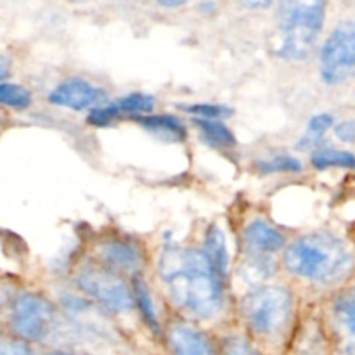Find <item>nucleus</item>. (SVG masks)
Listing matches in <instances>:
<instances>
[{"label":"nucleus","mask_w":355,"mask_h":355,"mask_svg":"<svg viewBox=\"0 0 355 355\" xmlns=\"http://www.w3.org/2000/svg\"><path fill=\"white\" fill-rule=\"evenodd\" d=\"M134 120L141 127H144L149 134L156 135V137L163 139V141L182 142L187 135L186 127L173 116H163V114L146 116V114H137Z\"/></svg>","instance_id":"obj_14"},{"label":"nucleus","mask_w":355,"mask_h":355,"mask_svg":"<svg viewBox=\"0 0 355 355\" xmlns=\"http://www.w3.org/2000/svg\"><path fill=\"white\" fill-rule=\"evenodd\" d=\"M224 349L227 354H234V355H243V354L253 352V349L248 345V342H245V340H241V338L225 340Z\"/></svg>","instance_id":"obj_26"},{"label":"nucleus","mask_w":355,"mask_h":355,"mask_svg":"<svg viewBox=\"0 0 355 355\" xmlns=\"http://www.w3.org/2000/svg\"><path fill=\"white\" fill-rule=\"evenodd\" d=\"M293 276L319 284L343 283L352 276L355 260L345 243L329 232H314L297 239L284 255Z\"/></svg>","instance_id":"obj_2"},{"label":"nucleus","mask_w":355,"mask_h":355,"mask_svg":"<svg viewBox=\"0 0 355 355\" xmlns=\"http://www.w3.org/2000/svg\"><path fill=\"white\" fill-rule=\"evenodd\" d=\"M241 2L248 9H266V7L270 6L272 0H241Z\"/></svg>","instance_id":"obj_28"},{"label":"nucleus","mask_w":355,"mask_h":355,"mask_svg":"<svg viewBox=\"0 0 355 355\" xmlns=\"http://www.w3.org/2000/svg\"><path fill=\"white\" fill-rule=\"evenodd\" d=\"M335 134L342 142H355V121L345 120L338 123L335 128Z\"/></svg>","instance_id":"obj_25"},{"label":"nucleus","mask_w":355,"mask_h":355,"mask_svg":"<svg viewBox=\"0 0 355 355\" xmlns=\"http://www.w3.org/2000/svg\"><path fill=\"white\" fill-rule=\"evenodd\" d=\"M257 170L260 173H295L302 170V163L291 156H276L270 159H260L257 162Z\"/></svg>","instance_id":"obj_21"},{"label":"nucleus","mask_w":355,"mask_h":355,"mask_svg":"<svg viewBox=\"0 0 355 355\" xmlns=\"http://www.w3.org/2000/svg\"><path fill=\"white\" fill-rule=\"evenodd\" d=\"M62 305H64V311L68 312L69 318L76 322L82 328L90 329L94 333H101V324H103V318L99 315V312L89 304V302H83L80 298L75 297H62Z\"/></svg>","instance_id":"obj_15"},{"label":"nucleus","mask_w":355,"mask_h":355,"mask_svg":"<svg viewBox=\"0 0 355 355\" xmlns=\"http://www.w3.org/2000/svg\"><path fill=\"white\" fill-rule=\"evenodd\" d=\"M203 253L218 279L225 283V277H227L229 272V252L224 231L218 225H211L205 232Z\"/></svg>","instance_id":"obj_12"},{"label":"nucleus","mask_w":355,"mask_h":355,"mask_svg":"<svg viewBox=\"0 0 355 355\" xmlns=\"http://www.w3.org/2000/svg\"><path fill=\"white\" fill-rule=\"evenodd\" d=\"M76 284L83 293L111 312H127L135 305L134 293L128 290L123 279L110 269L94 266L82 267L76 274Z\"/></svg>","instance_id":"obj_7"},{"label":"nucleus","mask_w":355,"mask_h":355,"mask_svg":"<svg viewBox=\"0 0 355 355\" xmlns=\"http://www.w3.org/2000/svg\"><path fill=\"white\" fill-rule=\"evenodd\" d=\"M331 322L343 350L355 354V288L343 291L333 302Z\"/></svg>","instance_id":"obj_9"},{"label":"nucleus","mask_w":355,"mask_h":355,"mask_svg":"<svg viewBox=\"0 0 355 355\" xmlns=\"http://www.w3.org/2000/svg\"><path fill=\"white\" fill-rule=\"evenodd\" d=\"M120 110H118L116 103L106 104V106H97L94 107L92 113L89 114L87 121L90 125H96V127H106V125L113 123L114 120H118L120 116Z\"/></svg>","instance_id":"obj_24"},{"label":"nucleus","mask_w":355,"mask_h":355,"mask_svg":"<svg viewBox=\"0 0 355 355\" xmlns=\"http://www.w3.org/2000/svg\"><path fill=\"white\" fill-rule=\"evenodd\" d=\"M101 257H103L104 263L114 270H135L139 269L141 263V253L134 245L127 241H120V239H113V241L106 243L101 250Z\"/></svg>","instance_id":"obj_13"},{"label":"nucleus","mask_w":355,"mask_h":355,"mask_svg":"<svg viewBox=\"0 0 355 355\" xmlns=\"http://www.w3.org/2000/svg\"><path fill=\"white\" fill-rule=\"evenodd\" d=\"M168 343L175 354L180 355H210L214 354L210 340L198 329L187 324H173L168 329Z\"/></svg>","instance_id":"obj_10"},{"label":"nucleus","mask_w":355,"mask_h":355,"mask_svg":"<svg viewBox=\"0 0 355 355\" xmlns=\"http://www.w3.org/2000/svg\"><path fill=\"white\" fill-rule=\"evenodd\" d=\"M134 300L137 309L141 311L142 318H144L146 324L153 329L155 333L159 331V324H158V318H156L155 312V305H153V298L151 293L148 290V284L144 283L141 276H137L134 279Z\"/></svg>","instance_id":"obj_17"},{"label":"nucleus","mask_w":355,"mask_h":355,"mask_svg":"<svg viewBox=\"0 0 355 355\" xmlns=\"http://www.w3.org/2000/svg\"><path fill=\"white\" fill-rule=\"evenodd\" d=\"M9 326L17 338L24 342H45L58 328V314L44 297L23 293L12 302Z\"/></svg>","instance_id":"obj_5"},{"label":"nucleus","mask_w":355,"mask_h":355,"mask_svg":"<svg viewBox=\"0 0 355 355\" xmlns=\"http://www.w3.org/2000/svg\"><path fill=\"white\" fill-rule=\"evenodd\" d=\"M326 16V0H279L276 12L279 47L277 54L286 59L311 55Z\"/></svg>","instance_id":"obj_3"},{"label":"nucleus","mask_w":355,"mask_h":355,"mask_svg":"<svg viewBox=\"0 0 355 355\" xmlns=\"http://www.w3.org/2000/svg\"><path fill=\"white\" fill-rule=\"evenodd\" d=\"M104 90L82 78H71L59 83L49 96V101L55 106L82 111L97 107L104 101Z\"/></svg>","instance_id":"obj_8"},{"label":"nucleus","mask_w":355,"mask_h":355,"mask_svg":"<svg viewBox=\"0 0 355 355\" xmlns=\"http://www.w3.org/2000/svg\"><path fill=\"white\" fill-rule=\"evenodd\" d=\"M293 314V298L281 286H260L241 302V315L260 338H277L288 329Z\"/></svg>","instance_id":"obj_4"},{"label":"nucleus","mask_w":355,"mask_h":355,"mask_svg":"<svg viewBox=\"0 0 355 355\" xmlns=\"http://www.w3.org/2000/svg\"><path fill=\"white\" fill-rule=\"evenodd\" d=\"M196 127L200 128L203 137L210 142L215 148L231 149L236 146V137L227 125L222 123V120H215V118H198L194 120Z\"/></svg>","instance_id":"obj_16"},{"label":"nucleus","mask_w":355,"mask_h":355,"mask_svg":"<svg viewBox=\"0 0 355 355\" xmlns=\"http://www.w3.org/2000/svg\"><path fill=\"white\" fill-rule=\"evenodd\" d=\"M312 165L319 170L326 168H355V156L349 151L340 149H319L312 156Z\"/></svg>","instance_id":"obj_18"},{"label":"nucleus","mask_w":355,"mask_h":355,"mask_svg":"<svg viewBox=\"0 0 355 355\" xmlns=\"http://www.w3.org/2000/svg\"><path fill=\"white\" fill-rule=\"evenodd\" d=\"M10 75V61L3 54H0V82L9 78Z\"/></svg>","instance_id":"obj_27"},{"label":"nucleus","mask_w":355,"mask_h":355,"mask_svg":"<svg viewBox=\"0 0 355 355\" xmlns=\"http://www.w3.org/2000/svg\"><path fill=\"white\" fill-rule=\"evenodd\" d=\"M331 127H333V116H331V114H326V113L318 114V116H314L311 121H309L307 132H305V135H304V139H302L300 144L302 146L319 144V141L324 137V134Z\"/></svg>","instance_id":"obj_22"},{"label":"nucleus","mask_w":355,"mask_h":355,"mask_svg":"<svg viewBox=\"0 0 355 355\" xmlns=\"http://www.w3.org/2000/svg\"><path fill=\"white\" fill-rule=\"evenodd\" d=\"M182 110L198 118H215V120H224L232 114V110L222 104H191V106H182Z\"/></svg>","instance_id":"obj_23"},{"label":"nucleus","mask_w":355,"mask_h":355,"mask_svg":"<svg viewBox=\"0 0 355 355\" xmlns=\"http://www.w3.org/2000/svg\"><path fill=\"white\" fill-rule=\"evenodd\" d=\"M0 104L10 110H28L31 106V94L30 90L16 83L0 82Z\"/></svg>","instance_id":"obj_19"},{"label":"nucleus","mask_w":355,"mask_h":355,"mask_svg":"<svg viewBox=\"0 0 355 355\" xmlns=\"http://www.w3.org/2000/svg\"><path fill=\"white\" fill-rule=\"evenodd\" d=\"M321 76L329 85L355 78V23L338 24L321 51Z\"/></svg>","instance_id":"obj_6"},{"label":"nucleus","mask_w":355,"mask_h":355,"mask_svg":"<svg viewBox=\"0 0 355 355\" xmlns=\"http://www.w3.org/2000/svg\"><path fill=\"white\" fill-rule=\"evenodd\" d=\"M156 2H158L159 6L170 7V9H172V7L184 6V3H187V2H189V0H156Z\"/></svg>","instance_id":"obj_29"},{"label":"nucleus","mask_w":355,"mask_h":355,"mask_svg":"<svg viewBox=\"0 0 355 355\" xmlns=\"http://www.w3.org/2000/svg\"><path fill=\"white\" fill-rule=\"evenodd\" d=\"M158 272L172 300L200 319L215 315L222 304L224 283L211 269L203 252L168 245L163 248Z\"/></svg>","instance_id":"obj_1"},{"label":"nucleus","mask_w":355,"mask_h":355,"mask_svg":"<svg viewBox=\"0 0 355 355\" xmlns=\"http://www.w3.org/2000/svg\"><path fill=\"white\" fill-rule=\"evenodd\" d=\"M243 241H245L246 248L263 255V253H274L283 248L284 236L267 222L253 220L245 227Z\"/></svg>","instance_id":"obj_11"},{"label":"nucleus","mask_w":355,"mask_h":355,"mask_svg":"<svg viewBox=\"0 0 355 355\" xmlns=\"http://www.w3.org/2000/svg\"><path fill=\"white\" fill-rule=\"evenodd\" d=\"M116 106L120 110V113H127V114H146L153 110L155 106V99L149 94H142V92H132L128 96L121 97V99L116 101Z\"/></svg>","instance_id":"obj_20"}]
</instances>
